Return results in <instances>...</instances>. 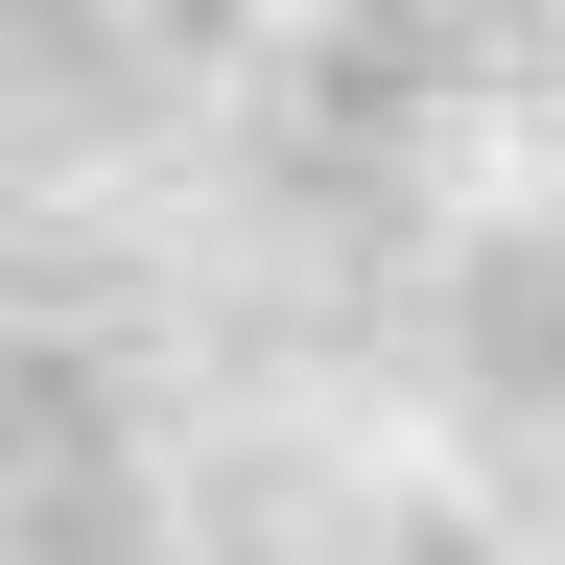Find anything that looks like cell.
Instances as JSON below:
<instances>
[{
  "mask_svg": "<svg viewBox=\"0 0 565 565\" xmlns=\"http://www.w3.org/2000/svg\"><path fill=\"white\" fill-rule=\"evenodd\" d=\"M448 95V24H330V71H307V141H377V118H424Z\"/></svg>",
  "mask_w": 565,
  "mask_h": 565,
  "instance_id": "obj_1",
  "label": "cell"
},
{
  "mask_svg": "<svg viewBox=\"0 0 565 565\" xmlns=\"http://www.w3.org/2000/svg\"><path fill=\"white\" fill-rule=\"evenodd\" d=\"M401 565H471V542H401Z\"/></svg>",
  "mask_w": 565,
  "mask_h": 565,
  "instance_id": "obj_2",
  "label": "cell"
}]
</instances>
